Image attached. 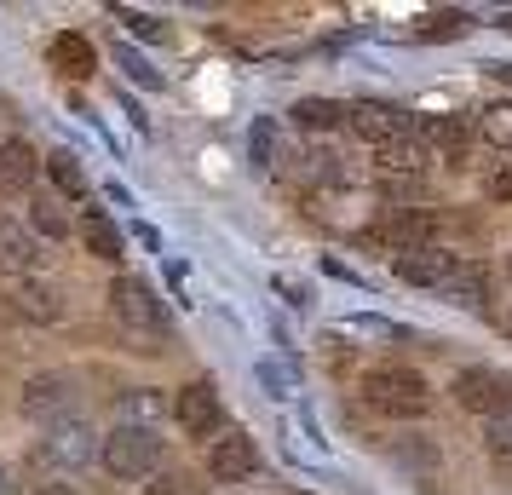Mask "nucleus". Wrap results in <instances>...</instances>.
Listing matches in <instances>:
<instances>
[{"label":"nucleus","instance_id":"f03ea898","mask_svg":"<svg viewBox=\"0 0 512 495\" xmlns=\"http://www.w3.org/2000/svg\"><path fill=\"white\" fill-rule=\"evenodd\" d=\"M346 127L363 144H374V150H386V144H397V139H415L409 110H403V104H386V98H357V104H346Z\"/></svg>","mask_w":512,"mask_h":495},{"label":"nucleus","instance_id":"4be33fe9","mask_svg":"<svg viewBox=\"0 0 512 495\" xmlns=\"http://www.w3.org/2000/svg\"><path fill=\"white\" fill-rule=\"evenodd\" d=\"M478 133H484L495 150H512V98H501V104H489L484 116H478Z\"/></svg>","mask_w":512,"mask_h":495},{"label":"nucleus","instance_id":"aec40b11","mask_svg":"<svg viewBox=\"0 0 512 495\" xmlns=\"http://www.w3.org/2000/svg\"><path fill=\"white\" fill-rule=\"evenodd\" d=\"M443 300L449 306H472V311H484V265H461L449 283H443Z\"/></svg>","mask_w":512,"mask_h":495},{"label":"nucleus","instance_id":"c9c22d12","mask_svg":"<svg viewBox=\"0 0 512 495\" xmlns=\"http://www.w3.org/2000/svg\"><path fill=\"white\" fill-rule=\"evenodd\" d=\"M35 495H75V490H64V484H41Z\"/></svg>","mask_w":512,"mask_h":495},{"label":"nucleus","instance_id":"a211bd4d","mask_svg":"<svg viewBox=\"0 0 512 495\" xmlns=\"http://www.w3.org/2000/svg\"><path fill=\"white\" fill-rule=\"evenodd\" d=\"M472 29V12H461V6H443V12H426L415 24L420 41H455V35H466Z\"/></svg>","mask_w":512,"mask_h":495},{"label":"nucleus","instance_id":"6e6552de","mask_svg":"<svg viewBox=\"0 0 512 495\" xmlns=\"http://www.w3.org/2000/svg\"><path fill=\"white\" fill-rule=\"evenodd\" d=\"M455 271H461V260H455L449 248H438V242H426V248H415V254L397 260V277L409 288H443Z\"/></svg>","mask_w":512,"mask_h":495},{"label":"nucleus","instance_id":"39448f33","mask_svg":"<svg viewBox=\"0 0 512 495\" xmlns=\"http://www.w3.org/2000/svg\"><path fill=\"white\" fill-rule=\"evenodd\" d=\"M455 403L495 421V415L512 409V375H501V369H461L455 375Z\"/></svg>","mask_w":512,"mask_h":495},{"label":"nucleus","instance_id":"1a4fd4ad","mask_svg":"<svg viewBox=\"0 0 512 495\" xmlns=\"http://www.w3.org/2000/svg\"><path fill=\"white\" fill-rule=\"evenodd\" d=\"M6 306L18 311L24 323H58V317H64V300H58V288L29 283V277H12V283H6Z\"/></svg>","mask_w":512,"mask_h":495},{"label":"nucleus","instance_id":"7ed1b4c3","mask_svg":"<svg viewBox=\"0 0 512 495\" xmlns=\"http://www.w3.org/2000/svg\"><path fill=\"white\" fill-rule=\"evenodd\" d=\"M110 306H116V317L127 323L133 334H167V306L156 300V288L144 283V277H116V288H110Z\"/></svg>","mask_w":512,"mask_h":495},{"label":"nucleus","instance_id":"7c9ffc66","mask_svg":"<svg viewBox=\"0 0 512 495\" xmlns=\"http://www.w3.org/2000/svg\"><path fill=\"white\" fill-rule=\"evenodd\" d=\"M127 415H144V426H150L162 415V398H156V392H133V398H127Z\"/></svg>","mask_w":512,"mask_h":495},{"label":"nucleus","instance_id":"412c9836","mask_svg":"<svg viewBox=\"0 0 512 495\" xmlns=\"http://www.w3.org/2000/svg\"><path fill=\"white\" fill-rule=\"evenodd\" d=\"M374 167H380V173H420V167H426V150H420L415 139H397V144H386V150H374Z\"/></svg>","mask_w":512,"mask_h":495},{"label":"nucleus","instance_id":"f8f14e48","mask_svg":"<svg viewBox=\"0 0 512 495\" xmlns=\"http://www.w3.org/2000/svg\"><path fill=\"white\" fill-rule=\"evenodd\" d=\"M52 70H64L70 81H87V75L98 70V52H93V41L87 35H75V29H64V35H52Z\"/></svg>","mask_w":512,"mask_h":495},{"label":"nucleus","instance_id":"9d476101","mask_svg":"<svg viewBox=\"0 0 512 495\" xmlns=\"http://www.w3.org/2000/svg\"><path fill=\"white\" fill-rule=\"evenodd\" d=\"M369 236H380L386 248H397V260L403 254H415V248H426V236H432V213H420V208H409V213H392V219H380Z\"/></svg>","mask_w":512,"mask_h":495},{"label":"nucleus","instance_id":"58836bf2","mask_svg":"<svg viewBox=\"0 0 512 495\" xmlns=\"http://www.w3.org/2000/svg\"><path fill=\"white\" fill-rule=\"evenodd\" d=\"M507 340H512V323H507Z\"/></svg>","mask_w":512,"mask_h":495},{"label":"nucleus","instance_id":"f3484780","mask_svg":"<svg viewBox=\"0 0 512 495\" xmlns=\"http://www.w3.org/2000/svg\"><path fill=\"white\" fill-rule=\"evenodd\" d=\"M294 121H300L305 133H334V127H346V104H334V98H300Z\"/></svg>","mask_w":512,"mask_h":495},{"label":"nucleus","instance_id":"cd10ccee","mask_svg":"<svg viewBox=\"0 0 512 495\" xmlns=\"http://www.w3.org/2000/svg\"><path fill=\"white\" fill-rule=\"evenodd\" d=\"M484 444H489V455H495L501 467H512V409H507V415H495V421H489Z\"/></svg>","mask_w":512,"mask_h":495},{"label":"nucleus","instance_id":"f257e3e1","mask_svg":"<svg viewBox=\"0 0 512 495\" xmlns=\"http://www.w3.org/2000/svg\"><path fill=\"white\" fill-rule=\"evenodd\" d=\"M156 467H162V438L150 426L127 421L104 438V472L110 478H150Z\"/></svg>","mask_w":512,"mask_h":495},{"label":"nucleus","instance_id":"c756f323","mask_svg":"<svg viewBox=\"0 0 512 495\" xmlns=\"http://www.w3.org/2000/svg\"><path fill=\"white\" fill-rule=\"evenodd\" d=\"M127 18V29L133 35H144V41H162V18H150V12H121Z\"/></svg>","mask_w":512,"mask_h":495},{"label":"nucleus","instance_id":"473e14b6","mask_svg":"<svg viewBox=\"0 0 512 495\" xmlns=\"http://www.w3.org/2000/svg\"><path fill=\"white\" fill-rule=\"evenodd\" d=\"M133 236H139V242H144V248H150V254L162 248V231H156V225H144V219H139V225H133Z\"/></svg>","mask_w":512,"mask_h":495},{"label":"nucleus","instance_id":"423d86ee","mask_svg":"<svg viewBox=\"0 0 512 495\" xmlns=\"http://www.w3.org/2000/svg\"><path fill=\"white\" fill-rule=\"evenodd\" d=\"M173 415H179V426H185L190 438H208V432L225 426V403L213 392V380H190V386H179V398H173Z\"/></svg>","mask_w":512,"mask_h":495},{"label":"nucleus","instance_id":"e433bc0d","mask_svg":"<svg viewBox=\"0 0 512 495\" xmlns=\"http://www.w3.org/2000/svg\"><path fill=\"white\" fill-rule=\"evenodd\" d=\"M495 29H507V35H512V12H501V18H495Z\"/></svg>","mask_w":512,"mask_h":495},{"label":"nucleus","instance_id":"4468645a","mask_svg":"<svg viewBox=\"0 0 512 495\" xmlns=\"http://www.w3.org/2000/svg\"><path fill=\"white\" fill-rule=\"evenodd\" d=\"M41 265V248H35V236L24 225H12V219H0V271L6 277H29Z\"/></svg>","mask_w":512,"mask_h":495},{"label":"nucleus","instance_id":"393cba45","mask_svg":"<svg viewBox=\"0 0 512 495\" xmlns=\"http://www.w3.org/2000/svg\"><path fill=\"white\" fill-rule=\"evenodd\" d=\"M29 219H35V231H47L52 242H58V236H70V213L58 208L52 196H35V202H29Z\"/></svg>","mask_w":512,"mask_h":495},{"label":"nucleus","instance_id":"2eb2a0df","mask_svg":"<svg viewBox=\"0 0 512 495\" xmlns=\"http://www.w3.org/2000/svg\"><path fill=\"white\" fill-rule=\"evenodd\" d=\"M415 144L426 156H432V150H438V156H461L466 150V116H426L415 127Z\"/></svg>","mask_w":512,"mask_h":495},{"label":"nucleus","instance_id":"dca6fc26","mask_svg":"<svg viewBox=\"0 0 512 495\" xmlns=\"http://www.w3.org/2000/svg\"><path fill=\"white\" fill-rule=\"evenodd\" d=\"M35 173H41V162H35V150H29L24 139L0 144V190H29Z\"/></svg>","mask_w":512,"mask_h":495},{"label":"nucleus","instance_id":"72a5a7b5","mask_svg":"<svg viewBox=\"0 0 512 495\" xmlns=\"http://www.w3.org/2000/svg\"><path fill=\"white\" fill-rule=\"evenodd\" d=\"M277 294L288 300V306H305V288L300 283H282V277H277Z\"/></svg>","mask_w":512,"mask_h":495},{"label":"nucleus","instance_id":"c85d7f7f","mask_svg":"<svg viewBox=\"0 0 512 495\" xmlns=\"http://www.w3.org/2000/svg\"><path fill=\"white\" fill-rule=\"evenodd\" d=\"M150 495H202V484H196L190 472H162V478L150 484Z\"/></svg>","mask_w":512,"mask_h":495},{"label":"nucleus","instance_id":"6ab92c4d","mask_svg":"<svg viewBox=\"0 0 512 495\" xmlns=\"http://www.w3.org/2000/svg\"><path fill=\"white\" fill-rule=\"evenodd\" d=\"M81 236H87V248H93L98 260H121V231H116V219L110 213H87L81 219Z\"/></svg>","mask_w":512,"mask_h":495},{"label":"nucleus","instance_id":"ddd939ff","mask_svg":"<svg viewBox=\"0 0 512 495\" xmlns=\"http://www.w3.org/2000/svg\"><path fill=\"white\" fill-rule=\"evenodd\" d=\"M70 409V380L64 375H35L24 386V415H35V421H58Z\"/></svg>","mask_w":512,"mask_h":495},{"label":"nucleus","instance_id":"20e7f679","mask_svg":"<svg viewBox=\"0 0 512 495\" xmlns=\"http://www.w3.org/2000/svg\"><path fill=\"white\" fill-rule=\"evenodd\" d=\"M363 398L380 409V415H420L426 409V380L415 369H374L363 380Z\"/></svg>","mask_w":512,"mask_h":495},{"label":"nucleus","instance_id":"b1692460","mask_svg":"<svg viewBox=\"0 0 512 495\" xmlns=\"http://www.w3.org/2000/svg\"><path fill=\"white\" fill-rule=\"evenodd\" d=\"M259 380H265L277 398H288V392H300V363H288V357H265V363H259Z\"/></svg>","mask_w":512,"mask_h":495},{"label":"nucleus","instance_id":"4c0bfd02","mask_svg":"<svg viewBox=\"0 0 512 495\" xmlns=\"http://www.w3.org/2000/svg\"><path fill=\"white\" fill-rule=\"evenodd\" d=\"M0 495H12V484H6V472H0Z\"/></svg>","mask_w":512,"mask_h":495},{"label":"nucleus","instance_id":"0eeeda50","mask_svg":"<svg viewBox=\"0 0 512 495\" xmlns=\"http://www.w3.org/2000/svg\"><path fill=\"white\" fill-rule=\"evenodd\" d=\"M98 455V438L87 421H52V432L41 438V461L52 467H87Z\"/></svg>","mask_w":512,"mask_h":495},{"label":"nucleus","instance_id":"bb28decb","mask_svg":"<svg viewBox=\"0 0 512 495\" xmlns=\"http://www.w3.org/2000/svg\"><path fill=\"white\" fill-rule=\"evenodd\" d=\"M116 64H121L127 75H133V81H139L144 93H162V70H150V64H144V58H139L133 47H116Z\"/></svg>","mask_w":512,"mask_h":495},{"label":"nucleus","instance_id":"9b49d317","mask_svg":"<svg viewBox=\"0 0 512 495\" xmlns=\"http://www.w3.org/2000/svg\"><path fill=\"white\" fill-rule=\"evenodd\" d=\"M259 467V449L248 432H231V438H219L208 455V472L213 478H225V484H236V478H248V472Z\"/></svg>","mask_w":512,"mask_h":495},{"label":"nucleus","instance_id":"a878e982","mask_svg":"<svg viewBox=\"0 0 512 495\" xmlns=\"http://www.w3.org/2000/svg\"><path fill=\"white\" fill-rule=\"evenodd\" d=\"M248 156H254L259 167H277V121L259 116L254 127H248Z\"/></svg>","mask_w":512,"mask_h":495},{"label":"nucleus","instance_id":"2f4dec72","mask_svg":"<svg viewBox=\"0 0 512 495\" xmlns=\"http://www.w3.org/2000/svg\"><path fill=\"white\" fill-rule=\"evenodd\" d=\"M489 196H495V202H512V162H501L495 167V173H489Z\"/></svg>","mask_w":512,"mask_h":495},{"label":"nucleus","instance_id":"f704fd0d","mask_svg":"<svg viewBox=\"0 0 512 495\" xmlns=\"http://www.w3.org/2000/svg\"><path fill=\"white\" fill-rule=\"evenodd\" d=\"M489 75H495V81H512V64H501V58H495V64H484Z\"/></svg>","mask_w":512,"mask_h":495},{"label":"nucleus","instance_id":"5701e85b","mask_svg":"<svg viewBox=\"0 0 512 495\" xmlns=\"http://www.w3.org/2000/svg\"><path fill=\"white\" fill-rule=\"evenodd\" d=\"M52 185L64 190V196H87V173H81V162H75L70 150H52Z\"/></svg>","mask_w":512,"mask_h":495}]
</instances>
